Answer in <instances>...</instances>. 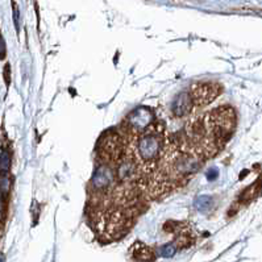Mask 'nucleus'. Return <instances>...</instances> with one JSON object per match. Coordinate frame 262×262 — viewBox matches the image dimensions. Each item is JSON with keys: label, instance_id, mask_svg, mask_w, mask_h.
Segmentation results:
<instances>
[{"label": "nucleus", "instance_id": "1", "mask_svg": "<svg viewBox=\"0 0 262 262\" xmlns=\"http://www.w3.org/2000/svg\"><path fill=\"white\" fill-rule=\"evenodd\" d=\"M220 91L222 87L216 83H197L191 86L189 94L193 99L194 107L197 108L214 102Z\"/></svg>", "mask_w": 262, "mask_h": 262}, {"label": "nucleus", "instance_id": "2", "mask_svg": "<svg viewBox=\"0 0 262 262\" xmlns=\"http://www.w3.org/2000/svg\"><path fill=\"white\" fill-rule=\"evenodd\" d=\"M152 121V112L146 108L136 109L128 116V133L131 135H137L139 132L145 131L148 127H150Z\"/></svg>", "mask_w": 262, "mask_h": 262}, {"label": "nucleus", "instance_id": "3", "mask_svg": "<svg viewBox=\"0 0 262 262\" xmlns=\"http://www.w3.org/2000/svg\"><path fill=\"white\" fill-rule=\"evenodd\" d=\"M171 109H173V113L177 117L186 116V115H190V113L193 112L195 107H194L193 99L190 96L189 91L182 92V94H179L175 98V100L173 102V106H171Z\"/></svg>", "mask_w": 262, "mask_h": 262}, {"label": "nucleus", "instance_id": "4", "mask_svg": "<svg viewBox=\"0 0 262 262\" xmlns=\"http://www.w3.org/2000/svg\"><path fill=\"white\" fill-rule=\"evenodd\" d=\"M136 251H133V257L140 262H150L154 260L153 251L144 244H136Z\"/></svg>", "mask_w": 262, "mask_h": 262}, {"label": "nucleus", "instance_id": "5", "mask_svg": "<svg viewBox=\"0 0 262 262\" xmlns=\"http://www.w3.org/2000/svg\"><path fill=\"white\" fill-rule=\"evenodd\" d=\"M214 198L208 195H202L195 199V208L201 212H210L214 208Z\"/></svg>", "mask_w": 262, "mask_h": 262}, {"label": "nucleus", "instance_id": "6", "mask_svg": "<svg viewBox=\"0 0 262 262\" xmlns=\"http://www.w3.org/2000/svg\"><path fill=\"white\" fill-rule=\"evenodd\" d=\"M12 157L9 150L4 149L0 153V177H7L9 170H11Z\"/></svg>", "mask_w": 262, "mask_h": 262}, {"label": "nucleus", "instance_id": "7", "mask_svg": "<svg viewBox=\"0 0 262 262\" xmlns=\"http://www.w3.org/2000/svg\"><path fill=\"white\" fill-rule=\"evenodd\" d=\"M175 252H177V248H175L174 244H166L161 248L160 253L165 259H170V257L175 255Z\"/></svg>", "mask_w": 262, "mask_h": 262}, {"label": "nucleus", "instance_id": "8", "mask_svg": "<svg viewBox=\"0 0 262 262\" xmlns=\"http://www.w3.org/2000/svg\"><path fill=\"white\" fill-rule=\"evenodd\" d=\"M4 80H5V86L9 87V83H11V66H9V63H5V66H4Z\"/></svg>", "mask_w": 262, "mask_h": 262}, {"label": "nucleus", "instance_id": "9", "mask_svg": "<svg viewBox=\"0 0 262 262\" xmlns=\"http://www.w3.org/2000/svg\"><path fill=\"white\" fill-rule=\"evenodd\" d=\"M206 177H207L208 181H215V179L219 177V170L216 168L210 169V170L207 171V174H206Z\"/></svg>", "mask_w": 262, "mask_h": 262}, {"label": "nucleus", "instance_id": "10", "mask_svg": "<svg viewBox=\"0 0 262 262\" xmlns=\"http://www.w3.org/2000/svg\"><path fill=\"white\" fill-rule=\"evenodd\" d=\"M5 41H4L1 33H0V61L5 58Z\"/></svg>", "mask_w": 262, "mask_h": 262}, {"label": "nucleus", "instance_id": "11", "mask_svg": "<svg viewBox=\"0 0 262 262\" xmlns=\"http://www.w3.org/2000/svg\"><path fill=\"white\" fill-rule=\"evenodd\" d=\"M12 5H13V18H15V26H16V30H17L18 33V9L17 7H16V3H12Z\"/></svg>", "mask_w": 262, "mask_h": 262}]
</instances>
